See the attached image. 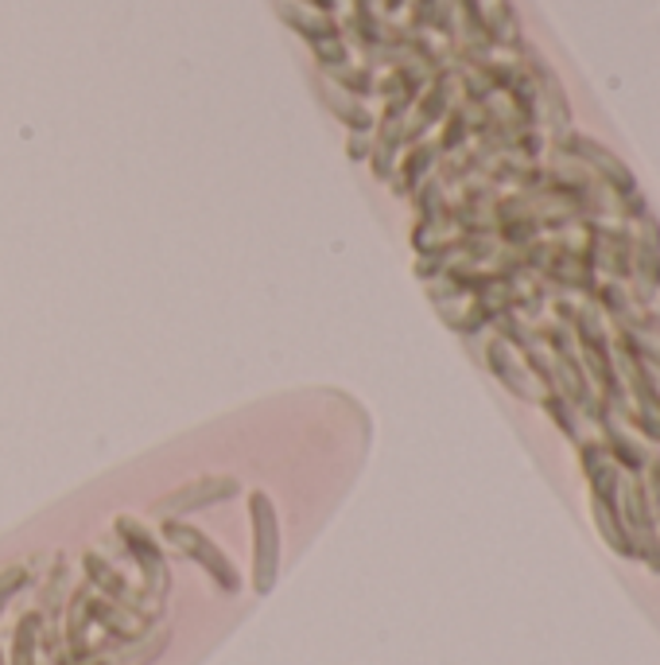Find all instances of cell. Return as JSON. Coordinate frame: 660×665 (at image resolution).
I'll use <instances>...</instances> for the list:
<instances>
[{
    "label": "cell",
    "instance_id": "obj_1",
    "mask_svg": "<svg viewBox=\"0 0 660 665\" xmlns=\"http://www.w3.org/2000/svg\"><path fill=\"white\" fill-rule=\"evenodd\" d=\"M253 514V533H257V548H253V580L257 591H268L277 580V561H280V533H277V514L265 502V495H253L249 502Z\"/></svg>",
    "mask_w": 660,
    "mask_h": 665
},
{
    "label": "cell",
    "instance_id": "obj_2",
    "mask_svg": "<svg viewBox=\"0 0 660 665\" xmlns=\"http://www.w3.org/2000/svg\"><path fill=\"white\" fill-rule=\"evenodd\" d=\"M168 537L176 541V545L183 548L187 556H194V561H199V565L206 568L210 576H214L217 588H226V591H237V588H242V580H237L234 565L226 561V553L210 545V541L202 537L199 530H187V525H168Z\"/></svg>",
    "mask_w": 660,
    "mask_h": 665
},
{
    "label": "cell",
    "instance_id": "obj_3",
    "mask_svg": "<svg viewBox=\"0 0 660 665\" xmlns=\"http://www.w3.org/2000/svg\"><path fill=\"white\" fill-rule=\"evenodd\" d=\"M20 584H24V573H20V568H12V573L0 576V603H9V599L16 596Z\"/></svg>",
    "mask_w": 660,
    "mask_h": 665
}]
</instances>
